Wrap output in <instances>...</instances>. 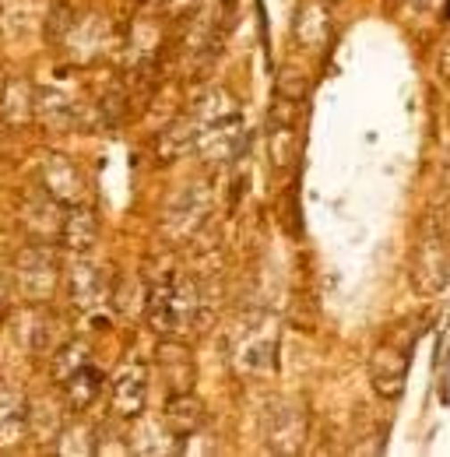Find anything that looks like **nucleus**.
<instances>
[{"instance_id": "obj_1", "label": "nucleus", "mask_w": 450, "mask_h": 457, "mask_svg": "<svg viewBox=\"0 0 450 457\" xmlns=\"http://www.w3.org/2000/svg\"><path fill=\"white\" fill-rule=\"evenodd\" d=\"M145 317L159 338H183L201 320V292L183 275H166L148 292Z\"/></svg>"}, {"instance_id": "obj_2", "label": "nucleus", "mask_w": 450, "mask_h": 457, "mask_svg": "<svg viewBox=\"0 0 450 457\" xmlns=\"http://www.w3.org/2000/svg\"><path fill=\"white\" fill-rule=\"evenodd\" d=\"M415 338H419L415 320H401V324L388 328V335L377 342L373 355H370V380H373V391L380 398H397L401 395V387L408 380Z\"/></svg>"}, {"instance_id": "obj_3", "label": "nucleus", "mask_w": 450, "mask_h": 457, "mask_svg": "<svg viewBox=\"0 0 450 457\" xmlns=\"http://www.w3.org/2000/svg\"><path fill=\"white\" fill-rule=\"evenodd\" d=\"M60 286V261L50 250V243H29L14 257V288L29 306L46 303Z\"/></svg>"}, {"instance_id": "obj_4", "label": "nucleus", "mask_w": 450, "mask_h": 457, "mask_svg": "<svg viewBox=\"0 0 450 457\" xmlns=\"http://www.w3.org/2000/svg\"><path fill=\"white\" fill-rule=\"evenodd\" d=\"M450 282V236L429 226L412 253V286L422 295H437Z\"/></svg>"}, {"instance_id": "obj_5", "label": "nucleus", "mask_w": 450, "mask_h": 457, "mask_svg": "<svg viewBox=\"0 0 450 457\" xmlns=\"http://www.w3.org/2000/svg\"><path fill=\"white\" fill-rule=\"evenodd\" d=\"M145 401H148V366L130 359L116 370L110 384V404L120 419H134L145 411Z\"/></svg>"}, {"instance_id": "obj_6", "label": "nucleus", "mask_w": 450, "mask_h": 457, "mask_svg": "<svg viewBox=\"0 0 450 457\" xmlns=\"http://www.w3.org/2000/svg\"><path fill=\"white\" fill-rule=\"evenodd\" d=\"M155 370H159V380L166 384L169 395H183V391H194V355L190 348L183 345V338H162L155 348Z\"/></svg>"}, {"instance_id": "obj_7", "label": "nucleus", "mask_w": 450, "mask_h": 457, "mask_svg": "<svg viewBox=\"0 0 450 457\" xmlns=\"http://www.w3.org/2000/svg\"><path fill=\"white\" fill-rule=\"evenodd\" d=\"M112 292V275L106 268L92 264V261H78L71 271H67V295L78 310H92V306H103Z\"/></svg>"}, {"instance_id": "obj_8", "label": "nucleus", "mask_w": 450, "mask_h": 457, "mask_svg": "<svg viewBox=\"0 0 450 457\" xmlns=\"http://www.w3.org/2000/svg\"><path fill=\"white\" fill-rule=\"evenodd\" d=\"M0 120L11 130H21L39 120V85L29 78H7L0 92Z\"/></svg>"}, {"instance_id": "obj_9", "label": "nucleus", "mask_w": 450, "mask_h": 457, "mask_svg": "<svg viewBox=\"0 0 450 457\" xmlns=\"http://www.w3.org/2000/svg\"><path fill=\"white\" fill-rule=\"evenodd\" d=\"M306 440V411L292 401H281L268 411V447L279 454L299 451Z\"/></svg>"}, {"instance_id": "obj_10", "label": "nucleus", "mask_w": 450, "mask_h": 457, "mask_svg": "<svg viewBox=\"0 0 450 457\" xmlns=\"http://www.w3.org/2000/svg\"><path fill=\"white\" fill-rule=\"evenodd\" d=\"M56 243H60L63 250H71L74 257L92 253V246L99 243V219H96V212L85 208V204H67V208H63V222H60Z\"/></svg>"}, {"instance_id": "obj_11", "label": "nucleus", "mask_w": 450, "mask_h": 457, "mask_svg": "<svg viewBox=\"0 0 450 457\" xmlns=\"http://www.w3.org/2000/svg\"><path fill=\"white\" fill-rule=\"evenodd\" d=\"M39 187H43L46 194H54L60 204H78L81 194H85V179H81L78 166H74L67 155H50V159L43 162V170H39Z\"/></svg>"}, {"instance_id": "obj_12", "label": "nucleus", "mask_w": 450, "mask_h": 457, "mask_svg": "<svg viewBox=\"0 0 450 457\" xmlns=\"http://www.w3.org/2000/svg\"><path fill=\"white\" fill-rule=\"evenodd\" d=\"M162 426L172 440H190L201 426H204V404L194 398V391L183 395H169L166 408H162Z\"/></svg>"}, {"instance_id": "obj_13", "label": "nucleus", "mask_w": 450, "mask_h": 457, "mask_svg": "<svg viewBox=\"0 0 450 457\" xmlns=\"http://www.w3.org/2000/svg\"><path fill=\"white\" fill-rule=\"evenodd\" d=\"M56 208H67V204H60L54 194H46L43 187H36V194L25 197V204H21V226L29 228L32 239L46 243V239H56V236H60V222H63V219H46Z\"/></svg>"}, {"instance_id": "obj_14", "label": "nucleus", "mask_w": 450, "mask_h": 457, "mask_svg": "<svg viewBox=\"0 0 450 457\" xmlns=\"http://www.w3.org/2000/svg\"><path fill=\"white\" fill-rule=\"evenodd\" d=\"M29 436V401L18 387L0 384V447H14Z\"/></svg>"}, {"instance_id": "obj_15", "label": "nucleus", "mask_w": 450, "mask_h": 457, "mask_svg": "<svg viewBox=\"0 0 450 457\" xmlns=\"http://www.w3.org/2000/svg\"><path fill=\"white\" fill-rule=\"evenodd\" d=\"M103 373L88 362V366H81L78 373H71L67 380H60V391H63V408L67 411H88L99 395H103Z\"/></svg>"}, {"instance_id": "obj_16", "label": "nucleus", "mask_w": 450, "mask_h": 457, "mask_svg": "<svg viewBox=\"0 0 450 457\" xmlns=\"http://www.w3.org/2000/svg\"><path fill=\"white\" fill-rule=\"evenodd\" d=\"M232 355H236V366H243V370H257V373L271 370V362H275V331H268V324H264L257 342H254L250 328H239Z\"/></svg>"}, {"instance_id": "obj_17", "label": "nucleus", "mask_w": 450, "mask_h": 457, "mask_svg": "<svg viewBox=\"0 0 450 457\" xmlns=\"http://www.w3.org/2000/svg\"><path fill=\"white\" fill-rule=\"evenodd\" d=\"M197 145H201L197 123L194 120H176V123H169L166 130H159V137H155V159L162 166H169V162L197 152Z\"/></svg>"}, {"instance_id": "obj_18", "label": "nucleus", "mask_w": 450, "mask_h": 457, "mask_svg": "<svg viewBox=\"0 0 450 457\" xmlns=\"http://www.w3.org/2000/svg\"><path fill=\"white\" fill-rule=\"evenodd\" d=\"M39 123H46L50 130H71V127H78V103L67 92L39 88Z\"/></svg>"}, {"instance_id": "obj_19", "label": "nucleus", "mask_w": 450, "mask_h": 457, "mask_svg": "<svg viewBox=\"0 0 450 457\" xmlns=\"http://www.w3.org/2000/svg\"><path fill=\"white\" fill-rule=\"evenodd\" d=\"M92 362V348H88V342H63L60 348H56L54 355V366H50V373H54V380L60 384V380H67L71 373H78L81 366H88Z\"/></svg>"}, {"instance_id": "obj_20", "label": "nucleus", "mask_w": 450, "mask_h": 457, "mask_svg": "<svg viewBox=\"0 0 450 457\" xmlns=\"http://www.w3.org/2000/svg\"><path fill=\"white\" fill-rule=\"evenodd\" d=\"M433 228H440V232H447L450 236V194L444 197V204L433 212Z\"/></svg>"}, {"instance_id": "obj_21", "label": "nucleus", "mask_w": 450, "mask_h": 457, "mask_svg": "<svg viewBox=\"0 0 450 457\" xmlns=\"http://www.w3.org/2000/svg\"><path fill=\"white\" fill-rule=\"evenodd\" d=\"M440 71H444V78L450 81V43L444 46V54H440Z\"/></svg>"}]
</instances>
